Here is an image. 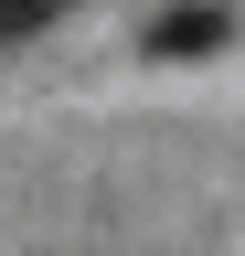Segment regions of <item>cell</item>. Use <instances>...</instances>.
<instances>
[{
	"label": "cell",
	"instance_id": "cell-1",
	"mask_svg": "<svg viewBox=\"0 0 245 256\" xmlns=\"http://www.w3.org/2000/svg\"><path fill=\"white\" fill-rule=\"evenodd\" d=\"M224 43H235V11H224V0H171V11L149 22V64H203Z\"/></svg>",
	"mask_w": 245,
	"mask_h": 256
},
{
	"label": "cell",
	"instance_id": "cell-2",
	"mask_svg": "<svg viewBox=\"0 0 245 256\" xmlns=\"http://www.w3.org/2000/svg\"><path fill=\"white\" fill-rule=\"evenodd\" d=\"M75 0H0V43H32V32H53Z\"/></svg>",
	"mask_w": 245,
	"mask_h": 256
}]
</instances>
